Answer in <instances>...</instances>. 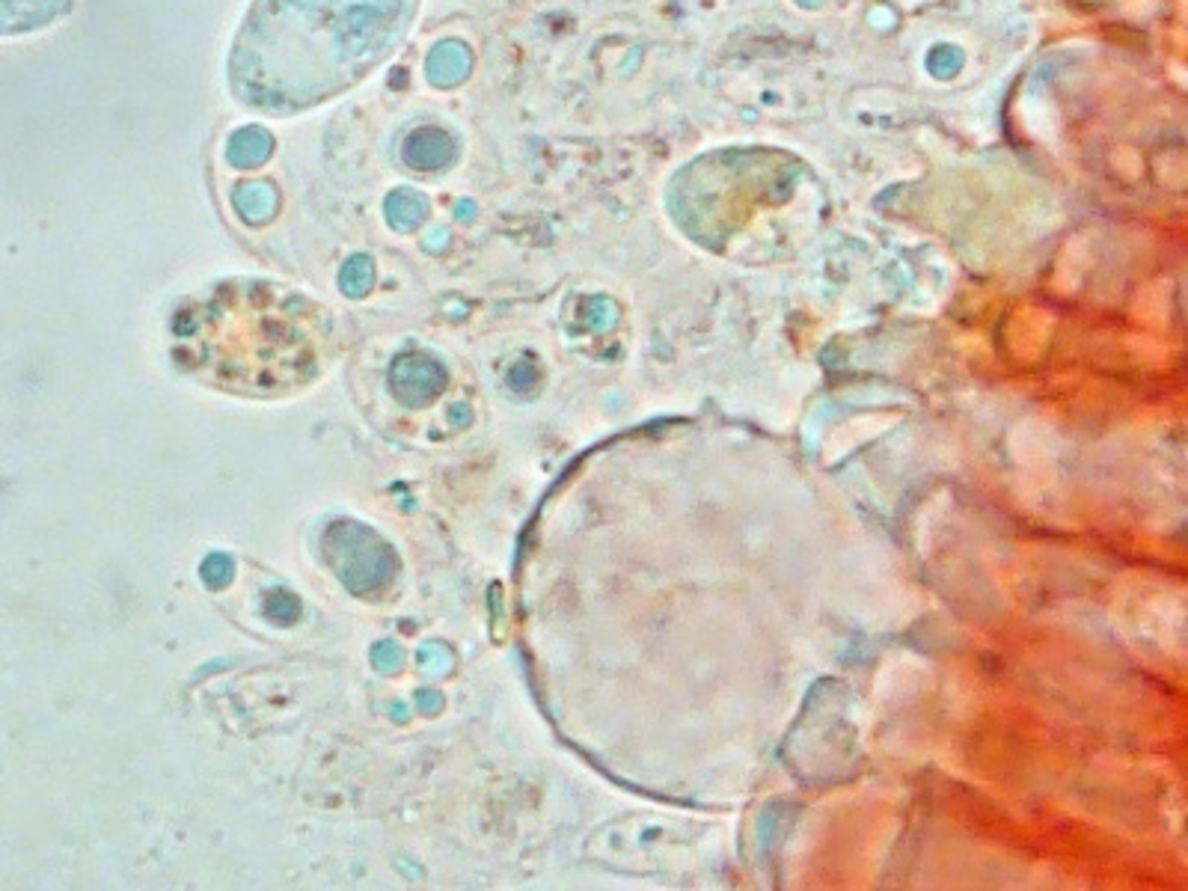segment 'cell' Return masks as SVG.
<instances>
[{"mask_svg":"<svg viewBox=\"0 0 1188 891\" xmlns=\"http://www.w3.org/2000/svg\"><path fill=\"white\" fill-rule=\"evenodd\" d=\"M419 0H256L229 57L238 101L295 113L333 99L375 69Z\"/></svg>","mask_w":1188,"mask_h":891,"instance_id":"6da1fadb","label":"cell"},{"mask_svg":"<svg viewBox=\"0 0 1188 891\" xmlns=\"http://www.w3.org/2000/svg\"><path fill=\"white\" fill-rule=\"evenodd\" d=\"M324 556L354 594L378 592L396 577L393 550L372 529L354 520H339L324 532Z\"/></svg>","mask_w":1188,"mask_h":891,"instance_id":"7a4b0ae2","label":"cell"},{"mask_svg":"<svg viewBox=\"0 0 1188 891\" xmlns=\"http://www.w3.org/2000/svg\"><path fill=\"white\" fill-rule=\"evenodd\" d=\"M72 12V0H0V39L48 30Z\"/></svg>","mask_w":1188,"mask_h":891,"instance_id":"3957f363","label":"cell"},{"mask_svg":"<svg viewBox=\"0 0 1188 891\" xmlns=\"http://www.w3.org/2000/svg\"><path fill=\"white\" fill-rule=\"evenodd\" d=\"M446 387V372L434 357L407 354L393 366V393L404 404H425Z\"/></svg>","mask_w":1188,"mask_h":891,"instance_id":"277c9868","label":"cell"},{"mask_svg":"<svg viewBox=\"0 0 1188 891\" xmlns=\"http://www.w3.org/2000/svg\"><path fill=\"white\" fill-rule=\"evenodd\" d=\"M404 161L416 170H440L455 161V140L440 128H419L404 143Z\"/></svg>","mask_w":1188,"mask_h":891,"instance_id":"5b68a950","label":"cell"},{"mask_svg":"<svg viewBox=\"0 0 1188 891\" xmlns=\"http://www.w3.org/2000/svg\"><path fill=\"white\" fill-rule=\"evenodd\" d=\"M268 155H271V134H268V131H262V128H244V131H238V134L232 137L229 158H232L238 167H256V164H262Z\"/></svg>","mask_w":1188,"mask_h":891,"instance_id":"8992f818","label":"cell"},{"mask_svg":"<svg viewBox=\"0 0 1188 891\" xmlns=\"http://www.w3.org/2000/svg\"><path fill=\"white\" fill-rule=\"evenodd\" d=\"M425 211H428V205H425V199L419 194L398 191V194L387 199V214H390V223L396 229H413L425 217Z\"/></svg>","mask_w":1188,"mask_h":891,"instance_id":"52a82bcc","label":"cell"},{"mask_svg":"<svg viewBox=\"0 0 1188 891\" xmlns=\"http://www.w3.org/2000/svg\"><path fill=\"white\" fill-rule=\"evenodd\" d=\"M274 205H277V197L271 194V188L268 185H247V188H241L238 194H235V208L247 217V220H268L271 217V211H274Z\"/></svg>","mask_w":1188,"mask_h":891,"instance_id":"ba28073f","label":"cell"},{"mask_svg":"<svg viewBox=\"0 0 1188 891\" xmlns=\"http://www.w3.org/2000/svg\"><path fill=\"white\" fill-rule=\"evenodd\" d=\"M372 280H375V274H372V265H369L366 259H351V262L342 268V289H345L348 295H366V289L372 286Z\"/></svg>","mask_w":1188,"mask_h":891,"instance_id":"9c48e42d","label":"cell"},{"mask_svg":"<svg viewBox=\"0 0 1188 891\" xmlns=\"http://www.w3.org/2000/svg\"><path fill=\"white\" fill-rule=\"evenodd\" d=\"M262 609H265L268 618H274V621H280V624H292L297 615H300L297 597L295 594L283 592V589L265 594V606H262Z\"/></svg>","mask_w":1188,"mask_h":891,"instance_id":"30bf717a","label":"cell"},{"mask_svg":"<svg viewBox=\"0 0 1188 891\" xmlns=\"http://www.w3.org/2000/svg\"><path fill=\"white\" fill-rule=\"evenodd\" d=\"M202 580H205V586H211V589H223V586L232 580V559H229L226 553H211V556L202 562Z\"/></svg>","mask_w":1188,"mask_h":891,"instance_id":"8fae6325","label":"cell"},{"mask_svg":"<svg viewBox=\"0 0 1188 891\" xmlns=\"http://www.w3.org/2000/svg\"><path fill=\"white\" fill-rule=\"evenodd\" d=\"M416 663H419L425 672H431V675H443V672H449V666H452V654H449V648H443L440 642H428V645L419 648Z\"/></svg>","mask_w":1188,"mask_h":891,"instance_id":"7c38bea8","label":"cell"},{"mask_svg":"<svg viewBox=\"0 0 1188 891\" xmlns=\"http://www.w3.org/2000/svg\"><path fill=\"white\" fill-rule=\"evenodd\" d=\"M431 60H440L443 63V78L437 81V84H452L455 78H461L464 75V51H455V45H440L434 54H431Z\"/></svg>","mask_w":1188,"mask_h":891,"instance_id":"4fadbf2b","label":"cell"},{"mask_svg":"<svg viewBox=\"0 0 1188 891\" xmlns=\"http://www.w3.org/2000/svg\"><path fill=\"white\" fill-rule=\"evenodd\" d=\"M372 663H375L381 672H393V669H398V663H401V651H398L393 642H378V645L372 648Z\"/></svg>","mask_w":1188,"mask_h":891,"instance_id":"5bb4252c","label":"cell"},{"mask_svg":"<svg viewBox=\"0 0 1188 891\" xmlns=\"http://www.w3.org/2000/svg\"><path fill=\"white\" fill-rule=\"evenodd\" d=\"M416 704H419L422 713H437V710L443 707V695L437 693V690H419V693H416Z\"/></svg>","mask_w":1188,"mask_h":891,"instance_id":"9a60e30c","label":"cell"}]
</instances>
